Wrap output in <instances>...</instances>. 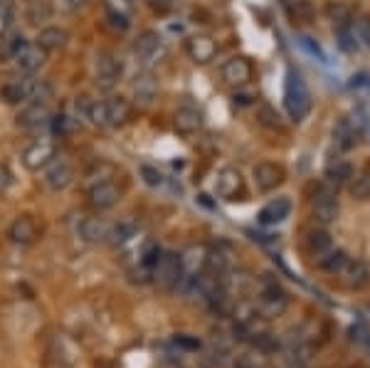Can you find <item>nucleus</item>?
<instances>
[{
  "label": "nucleus",
  "mask_w": 370,
  "mask_h": 368,
  "mask_svg": "<svg viewBox=\"0 0 370 368\" xmlns=\"http://www.w3.org/2000/svg\"><path fill=\"white\" fill-rule=\"evenodd\" d=\"M52 114L47 101H30L25 109L18 114V127L20 129H40L45 124H50Z\"/></svg>",
  "instance_id": "17"
},
{
  "label": "nucleus",
  "mask_w": 370,
  "mask_h": 368,
  "mask_svg": "<svg viewBox=\"0 0 370 368\" xmlns=\"http://www.w3.org/2000/svg\"><path fill=\"white\" fill-rule=\"evenodd\" d=\"M23 13L30 25H42L52 18L50 0H23Z\"/></svg>",
  "instance_id": "25"
},
{
  "label": "nucleus",
  "mask_w": 370,
  "mask_h": 368,
  "mask_svg": "<svg viewBox=\"0 0 370 368\" xmlns=\"http://www.w3.org/2000/svg\"><path fill=\"white\" fill-rule=\"evenodd\" d=\"M173 127H175V132L183 134V137H191V134L200 132V127H203L200 109H198V106H193V104L178 106V109H175V114H173Z\"/></svg>",
  "instance_id": "15"
},
{
  "label": "nucleus",
  "mask_w": 370,
  "mask_h": 368,
  "mask_svg": "<svg viewBox=\"0 0 370 368\" xmlns=\"http://www.w3.org/2000/svg\"><path fill=\"white\" fill-rule=\"evenodd\" d=\"M185 55L196 65H210L217 57V42L210 35H191L185 40Z\"/></svg>",
  "instance_id": "9"
},
{
  "label": "nucleus",
  "mask_w": 370,
  "mask_h": 368,
  "mask_svg": "<svg viewBox=\"0 0 370 368\" xmlns=\"http://www.w3.org/2000/svg\"><path fill=\"white\" fill-rule=\"evenodd\" d=\"M336 40H338V45H340V50H345V52H353L355 50V32L350 30V25H343V27H336Z\"/></svg>",
  "instance_id": "34"
},
{
  "label": "nucleus",
  "mask_w": 370,
  "mask_h": 368,
  "mask_svg": "<svg viewBox=\"0 0 370 368\" xmlns=\"http://www.w3.org/2000/svg\"><path fill=\"white\" fill-rule=\"evenodd\" d=\"M87 198H89V205L94 210H109V208H114L121 201V191L114 181H96L89 188Z\"/></svg>",
  "instance_id": "12"
},
{
  "label": "nucleus",
  "mask_w": 370,
  "mask_h": 368,
  "mask_svg": "<svg viewBox=\"0 0 370 368\" xmlns=\"http://www.w3.org/2000/svg\"><path fill=\"white\" fill-rule=\"evenodd\" d=\"M245 191V178L237 168L227 166L217 173L215 178V193L222 198V201H237V196H242Z\"/></svg>",
  "instance_id": "11"
},
{
  "label": "nucleus",
  "mask_w": 370,
  "mask_h": 368,
  "mask_svg": "<svg viewBox=\"0 0 370 368\" xmlns=\"http://www.w3.org/2000/svg\"><path fill=\"white\" fill-rule=\"evenodd\" d=\"M299 45L304 47V50L309 52L311 57H316V60H319V62H326V55H324V50H321V47L316 45V42L311 40V37H306V35H304V37H299Z\"/></svg>",
  "instance_id": "37"
},
{
  "label": "nucleus",
  "mask_w": 370,
  "mask_h": 368,
  "mask_svg": "<svg viewBox=\"0 0 370 368\" xmlns=\"http://www.w3.org/2000/svg\"><path fill=\"white\" fill-rule=\"evenodd\" d=\"M134 52H136V60L143 65V70H151V67L158 65L165 57L168 45H165V40L155 30H146L141 32L139 40L134 42Z\"/></svg>",
  "instance_id": "2"
},
{
  "label": "nucleus",
  "mask_w": 370,
  "mask_h": 368,
  "mask_svg": "<svg viewBox=\"0 0 370 368\" xmlns=\"http://www.w3.org/2000/svg\"><path fill=\"white\" fill-rule=\"evenodd\" d=\"M155 94H158V82H155V77L151 75V70H143L141 75H136L134 80V96L139 104L148 106L151 101L155 99Z\"/></svg>",
  "instance_id": "23"
},
{
  "label": "nucleus",
  "mask_w": 370,
  "mask_h": 368,
  "mask_svg": "<svg viewBox=\"0 0 370 368\" xmlns=\"http://www.w3.org/2000/svg\"><path fill=\"white\" fill-rule=\"evenodd\" d=\"M326 18L333 23V27L350 25V8L345 3H340V0H336V3H328V8H326Z\"/></svg>",
  "instance_id": "30"
},
{
  "label": "nucleus",
  "mask_w": 370,
  "mask_h": 368,
  "mask_svg": "<svg viewBox=\"0 0 370 368\" xmlns=\"http://www.w3.org/2000/svg\"><path fill=\"white\" fill-rule=\"evenodd\" d=\"M136 232H139L136 222H131V220H121V222H116V225H111L109 242H111V245H126V242H129V240H134Z\"/></svg>",
  "instance_id": "29"
},
{
  "label": "nucleus",
  "mask_w": 370,
  "mask_h": 368,
  "mask_svg": "<svg viewBox=\"0 0 370 368\" xmlns=\"http://www.w3.org/2000/svg\"><path fill=\"white\" fill-rule=\"evenodd\" d=\"M338 277H340V282H343L345 287L363 289L365 284H370V267H368V262H363V260L348 258V262L340 267Z\"/></svg>",
  "instance_id": "14"
},
{
  "label": "nucleus",
  "mask_w": 370,
  "mask_h": 368,
  "mask_svg": "<svg viewBox=\"0 0 370 368\" xmlns=\"http://www.w3.org/2000/svg\"><path fill=\"white\" fill-rule=\"evenodd\" d=\"M55 158H57V144L52 141V139H35V141L23 151V166H25L27 171L37 173V171H45Z\"/></svg>",
  "instance_id": "3"
},
{
  "label": "nucleus",
  "mask_w": 370,
  "mask_h": 368,
  "mask_svg": "<svg viewBox=\"0 0 370 368\" xmlns=\"http://www.w3.org/2000/svg\"><path fill=\"white\" fill-rule=\"evenodd\" d=\"M365 87H368V89H370V75H368V82H365Z\"/></svg>",
  "instance_id": "43"
},
{
  "label": "nucleus",
  "mask_w": 370,
  "mask_h": 368,
  "mask_svg": "<svg viewBox=\"0 0 370 368\" xmlns=\"http://www.w3.org/2000/svg\"><path fill=\"white\" fill-rule=\"evenodd\" d=\"M353 176H355V171L348 161H336L326 168V186L338 191L340 186H348V183L353 181Z\"/></svg>",
  "instance_id": "26"
},
{
  "label": "nucleus",
  "mask_w": 370,
  "mask_h": 368,
  "mask_svg": "<svg viewBox=\"0 0 370 368\" xmlns=\"http://www.w3.org/2000/svg\"><path fill=\"white\" fill-rule=\"evenodd\" d=\"M87 3H89V0H55V6L60 8L62 13H79Z\"/></svg>",
  "instance_id": "38"
},
{
  "label": "nucleus",
  "mask_w": 370,
  "mask_h": 368,
  "mask_svg": "<svg viewBox=\"0 0 370 368\" xmlns=\"http://www.w3.org/2000/svg\"><path fill=\"white\" fill-rule=\"evenodd\" d=\"M338 196H336V188L321 186L319 191L311 198V215L319 225H331V222L338 217Z\"/></svg>",
  "instance_id": "4"
},
{
  "label": "nucleus",
  "mask_w": 370,
  "mask_h": 368,
  "mask_svg": "<svg viewBox=\"0 0 370 368\" xmlns=\"http://www.w3.org/2000/svg\"><path fill=\"white\" fill-rule=\"evenodd\" d=\"M252 178H255L257 191L272 193L276 186L284 183L286 171H284V166H279V163H274V161H260L252 168Z\"/></svg>",
  "instance_id": "7"
},
{
  "label": "nucleus",
  "mask_w": 370,
  "mask_h": 368,
  "mask_svg": "<svg viewBox=\"0 0 370 368\" xmlns=\"http://www.w3.org/2000/svg\"><path fill=\"white\" fill-rule=\"evenodd\" d=\"M284 106L289 111V116L294 121H304L309 116L311 106H314V99H311V91L306 87L301 72L289 70L284 80Z\"/></svg>",
  "instance_id": "1"
},
{
  "label": "nucleus",
  "mask_w": 370,
  "mask_h": 368,
  "mask_svg": "<svg viewBox=\"0 0 370 368\" xmlns=\"http://www.w3.org/2000/svg\"><path fill=\"white\" fill-rule=\"evenodd\" d=\"M155 282L163 289H178L180 279H183V260L175 253H163L158 260V265L153 267Z\"/></svg>",
  "instance_id": "5"
},
{
  "label": "nucleus",
  "mask_w": 370,
  "mask_h": 368,
  "mask_svg": "<svg viewBox=\"0 0 370 368\" xmlns=\"http://www.w3.org/2000/svg\"><path fill=\"white\" fill-rule=\"evenodd\" d=\"M104 11L109 23L116 30H129L131 27V13H134V0H104Z\"/></svg>",
  "instance_id": "19"
},
{
  "label": "nucleus",
  "mask_w": 370,
  "mask_h": 368,
  "mask_svg": "<svg viewBox=\"0 0 370 368\" xmlns=\"http://www.w3.org/2000/svg\"><path fill=\"white\" fill-rule=\"evenodd\" d=\"M13 15H15V6H13V0H0V40L11 32Z\"/></svg>",
  "instance_id": "33"
},
{
  "label": "nucleus",
  "mask_w": 370,
  "mask_h": 368,
  "mask_svg": "<svg viewBox=\"0 0 370 368\" xmlns=\"http://www.w3.org/2000/svg\"><path fill=\"white\" fill-rule=\"evenodd\" d=\"M111 225L104 217H84L79 222V237L89 245H101V242H109Z\"/></svg>",
  "instance_id": "20"
},
{
  "label": "nucleus",
  "mask_w": 370,
  "mask_h": 368,
  "mask_svg": "<svg viewBox=\"0 0 370 368\" xmlns=\"http://www.w3.org/2000/svg\"><path fill=\"white\" fill-rule=\"evenodd\" d=\"M45 186L50 188V191H65V188L72 186V181H75V168H72L70 161H52L50 166L45 168Z\"/></svg>",
  "instance_id": "16"
},
{
  "label": "nucleus",
  "mask_w": 370,
  "mask_h": 368,
  "mask_svg": "<svg viewBox=\"0 0 370 368\" xmlns=\"http://www.w3.org/2000/svg\"><path fill=\"white\" fill-rule=\"evenodd\" d=\"M304 245H306V250L314 255V258H319V255L328 253V250L333 248V240H331V235L324 230V227H314V230L306 232Z\"/></svg>",
  "instance_id": "27"
},
{
  "label": "nucleus",
  "mask_w": 370,
  "mask_h": 368,
  "mask_svg": "<svg viewBox=\"0 0 370 368\" xmlns=\"http://www.w3.org/2000/svg\"><path fill=\"white\" fill-rule=\"evenodd\" d=\"M262 114L267 116V119H262V121H264V124H269L272 129H279V116H276L274 111L269 109V106H264V109H262Z\"/></svg>",
  "instance_id": "42"
},
{
  "label": "nucleus",
  "mask_w": 370,
  "mask_h": 368,
  "mask_svg": "<svg viewBox=\"0 0 370 368\" xmlns=\"http://www.w3.org/2000/svg\"><path fill=\"white\" fill-rule=\"evenodd\" d=\"M220 75H222V82H225V84L245 87V84H250L252 75H255V67H252V62L247 60V57L235 55L222 65Z\"/></svg>",
  "instance_id": "8"
},
{
  "label": "nucleus",
  "mask_w": 370,
  "mask_h": 368,
  "mask_svg": "<svg viewBox=\"0 0 370 368\" xmlns=\"http://www.w3.org/2000/svg\"><path fill=\"white\" fill-rule=\"evenodd\" d=\"M350 196H353L355 201H368L370 198V168H365L363 173L353 176V181H350Z\"/></svg>",
  "instance_id": "31"
},
{
  "label": "nucleus",
  "mask_w": 370,
  "mask_h": 368,
  "mask_svg": "<svg viewBox=\"0 0 370 368\" xmlns=\"http://www.w3.org/2000/svg\"><path fill=\"white\" fill-rule=\"evenodd\" d=\"M289 11H291V18H294L296 23H314V18H316V11H314V6H311V0H291V6H289Z\"/></svg>",
  "instance_id": "32"
},
{
  "label": "nucleus",
  "mask_w": 370,
  "mask_h": 368,
  "mask_svg": "<svg viewBox=\"0 0 370 368\" xmlns=\"http://www.w3.org/2000/svg\"><path fill=\"white\" fill-rule=\"evenodd\" d=\"M47 55L50 52L42 50L37 42H23L20 47H18V52L13 55V60H15V65L20 67L23 72H27V75H32V72H37L42 65L47 62Z\"/></svg>",
  "instance_id": "13"
},
{
  "label": "nucleus",
  "mask_w": 370,
  "mask_h": 368,
  "mask_svg": "<svg viewBox=\"0 0 370 368\" xmlns=\"http://www.w3.org/2000/svg\"><path fill=\"white\" fill-rule=\"evenodd\" d=\"M235 368H264V363H262L255 353H245V356L237 358Z\"/></svg>",
  "instance_id": "39"
},
{
  "label": "nucleus",
  "mask_w": 370,
  "mask_h": 368,
  "mask_svg": "<svg viewBox=\"0 0 370 368\" xmlns=\"http://www.w3.org/2000/svg\"><path fill=\"white\" fill-rule=\"evenodd\" d=\"M141 176H143L146 186H151V188H160L165 183V176L153 166H141Z\"/></svg>",
  "instance_id": "35"
},
{
  "label": "nucleus",
  "mask_w": 370,
  "mask_h": 368,
  "mask_svg": "<svg viewBox=\"0 0 370 368\" xmlns=\"http://www.w3.org/2000/svg\"><path fill=\"white\" fill-rule=\"evenodd\" d=\"M355 37H360V40H363L365 45L370 47V20H368V18L358 20V25H355Z\"/></svg>",
  "instance_id": "40"
},
{
  "label": "nucleus",
  "mask_w": 370,
  "mask_h": 368,
  "mask_svg": "<svg viewBox=\"0 0 370 368\" xmlns=\"http://www.w3.org/2000/svg\"><path fill=\"white\" fill-rule=\"evenodd\" d=\"M286 307H289V297H286V292L279 284H267L260 292V304H257V309H260L262 317H279Z\"/></svg>",
  "instance_id": "10"
},
{
  "label": "nucleus",
  "mask_w": 370,
  "mask_h": 368,
  "mask_svg": "<svg viewBox=\"0 0 370 368\" xmlns=\"http://www.w3.org/2000/svg\"><path fill=\"white\" fill-rule=\"evenodd\" d=\"M8 237H11L13 242H18V245H30V242L37 237L35 220H32L30 215L15 217V220L11 222V227H8Z\"/></svg>",
  "instance_id": "22"
},
{
  "label": "nucleus",
  "mask_w": 370,
  "mask_h": 368,
  "mask_svg": "<svg viewBox=\"0 0 370 368\" xmlns=\"http://www.w3.org/2000/svg\"><path fill=\"white\" fill-rule=\"evenodd\" d=\"M121 80V62L116 60L114 55L109 52H101L96 55V62H94V82L99 89H114Z\"/></svg>",
  "instance_id": "6"
},
{
  "label": "nucleus",
  "mask_w": 370,
  "mask_h": 368,
  "mask_svg": "<svg viewBox=\"0 0 370 368\" xmlns=\"http://www.w3.org/2000/svg\"><path fill=\"white\" fill-rule=\"evenodd\" d=\"M67 40H70V35H67L65 27H57V25H47L40 30V35H37V45L42 47V50L47 52H55L60 50V47L67 45Z\"/></svg>",
  "instance_id": "24"
},
{
  "label": "nucleus",
  "mask_w": 370,
  "mask_h": 368,
  "mask_svg": "<svg viewBox=\"0 0 370 368\" xmlns=\"http://www.w3.org/2000/svg\"><path fill=\"white\" fill-rule=\"evenodd\" d=\"M345 262H348V255H345L343 250H338V248H331L328 253H324V255L316 258V267L324 269V272H328V274H338L340 267H343Z\"/></svg>",
  "instance_id": "28"
},
{
  "label": "nucleus",
  "mask_w": 370,
  "mask_h": 368,
  "mask_svg": "<svg viewBox=\"0 0 370 368\" xmlns=\"http://www.w3.org/2000/svg\"><path fill=\"white\" fill-rule=\"evenodd\" d=\"M175 343L183 348H200V338H191L188 334H178V336H175Z\"/></svg>",
  "instance_id": "41"
},
{
  "label": "nucleus",
  "mask_w": 370,
  "mask_h": 368,
  "mask_svg": "<svg viewBox=\"0 0 370 368\" xmlns=\"http://www.w3.org/2000/svg\"><path fill=\"white\" fill-rule=\"evenodd\" d=\"M104 111L106 127H124L131 116V101L124 96H111V99H104Z\"/></svg>",
  "instance_id": "21"
},
{
  "label": "nucleus",
  "mask_w": 370,
  "mask_h": 368,
  "mask_svg": "<svg viewBox=\"0 0 370 368\" xmlns=\"http://www.w3.org/2000/svg\"><path fill=\"white\" fill-rule=\"evenodd\" d=\"M50 127L55 137H67V134H70V119H67L65 114H55L50 119Z\"/></svg>",
  "instance_id": "36"
},
{
  "label": "nucleus",
  "mask_w": 370,
  "mask_h": 368,
  "mask_svg": "<svg viewBox=\"0 0 370 368\" xmlns=\"http://www.w3.org/2000/svg\"><path fill=\"white\" fill-rule=\"evenodd\" d=\"M289 215H291V201L286 196H281V198L269 201L260 212H257V222H260V225H267V227L279 225V222H284Z\"/></svg>",
  "instance_id": "18"
}]
</instances>
